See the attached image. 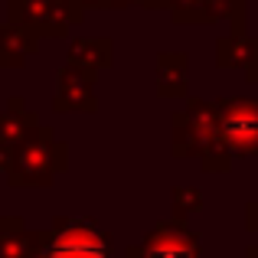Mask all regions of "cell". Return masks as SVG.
<instances>
[{
	"label": "cell",
	"mask_w": 258,
	"mask_h": 258,
	"mask_svg": "<svg viewBox=\"0 0 258 258\" xmlns=\"http://www.w3.org/2000/svg\"><path fill=\"white\" fill-rule=\"evenodd\" d=\"M52 258H105V248L98 245V239L76 232V235H66L62 242H56Z\"/></svg>",
	"instance_id": "obj_1"
}]
</instances>
